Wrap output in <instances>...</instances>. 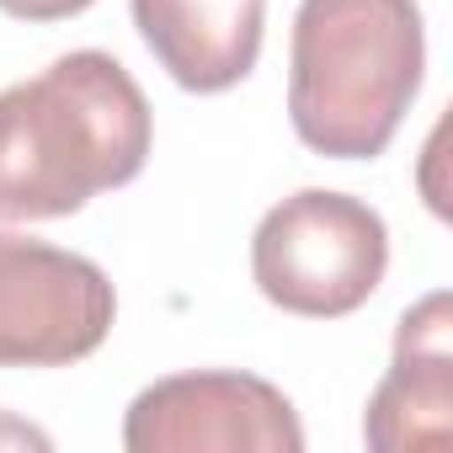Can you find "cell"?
I'll return each mask as SVG.
<instances>
[{
	"instance_id": "cell-1",
	"label": "cell",
	"mask_w": 453,
	"mask_h": 453,
	"mask_svg": "<svg viewBox=\"0 0 453 453\" xmlns=\"http://www.w3.org/2000/svg\"><path fill=\"white\" fill-rule=\"evenodd\" d=\"M155 118L139 81L102 49H75L0 91V219H70L128 187L150 160Z\"/></svg>"
},
{
	"instance_id": "cell-2",
	"label": "cell",
	"mask_w": 453,
	"mask_h": 453,
	"mask_svg": "<svg viewBox=\"0 0 453 453\" xmlns=\"http://www.w3.org/2000/svg\"><path fill=\"white\" fill-rule=\"evenodd\" d=\"M426 70L416 0H299L288 118L326 160H373L400 134Z\"/></svg>"
},
{
	"instance_id": "cell-3",
	"label": "cell",
	"mask_w": 453,
	"mask_h": 453,
	"mask_svg": "<svg viewBox=\"0 0 453 453\" xmlns=\"http://www.w3.org/2000/svg\"><path fill=\"white\" fill-rule=\"evenodd\" d=\"M389 273V230L379 208L347 192L304 187L262 213L251 235V278L267 304L304 320L363 310Z\"/></svg>"
},
{
	"instance_id": "cell-4",
	"label": "cell",
	"mask_w": 453,
	"mask_h": 453,
	"mask_svg": "<svg viewBox=\"0 0 453 453\" xmlns=\"http://www.w3.org/2000/svg\"><path fill=\"white\" fill-rule=\"evenodd\" d=\"M118 320V294L91 257L0 230V368L91 357Z\"/></svg>"
},
{
	"instance_id": "cell-5",
	"label": "cell",
	"mask_w": 453,
	"mask_h": 453,
	"mask_svg": "<svg viewBox=\"0 0 453 453\" xmlns=\"http://www.w3.org/2000/svg\"><path fill=\"white\" fill-rule=\"evenodd\" d=\"M128 453H299L294 400L241 368H197L155 379L123 416Z\"/></svg>"
},
{
	"instance_id": "cell-6",
	"label": "cell",
	"mask_w": 453,
	"mask_h": 453,
	"mask_svg": "<svg viewBox=\"0 0 453 453\" xmlns=\"http://www.w3.org/2000/svg\"><path fill=\"white\" fill-rule=\"evenodd\" d=\"M453 416V304L448 294H426L395 326V357L379 379L363 437L379 453H421L448 442Z\"/></svg>"
},
{
	"instance_id": "cell-7",
	"label": "cell",
	"mask_w": 453,
	"mask_h": 453,
	"mask_svg": "<svg viewBox=\"0 0 453 453\" xmlns=\"http://www.w3.org/2000/svg\"><path fill=\"white\" fill-rule=\"evenodd\" d=\"M160 70L197 96H219L257 70L267 0H128Z\"/></svg>"
},
{
	"instance_id": "cell-8",
	"label": "cell",
	"mask_w": 453,
	"mask_h": 453,
	"mask_svg": "<svg viewBox=\"0 0 453 453\" xmlns=\"http://www.w3.org/2000/svg\"><path fill=\"white\" fill-rule=\"evenodd\" d=\"M96 0H0V12L17 17V22H65V17H81L91 12Z\"/></svg>"
}]
</instances>
